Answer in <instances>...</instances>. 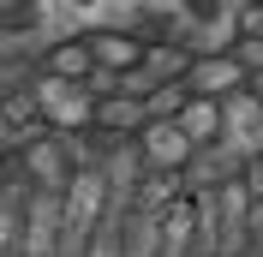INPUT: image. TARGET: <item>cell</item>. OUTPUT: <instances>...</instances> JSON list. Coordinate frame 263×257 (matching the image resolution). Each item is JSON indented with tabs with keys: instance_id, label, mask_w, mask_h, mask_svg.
<instances>
[{
	"instance_id": "obj_5",
	"label": "cell",
	"mask_w": 263,
	"mask_h": 257,
	"mask_svg": "<svg viewBox=\"0 0 263 257\" xmlns=\"http://www.w3.org/2000/svg\"><path fill=\"white\" fill-rule=\"evenodd\" d=\"M174 126L192 138V150L221 144V102H215V96H185V108L174 114Z\"/></svg>"
},
{
	"instance_id": "obj_3",
	"label": "cell",
	"mask_w": 263,
	"mask_h": 257,
	"mask_svg": "<svg viewBox=\"0 0 263 257\" xmlns=\"http://www.w3.org/2000/svg\"><path fill=\"white\" fill-rule=\"evenodd\" d=\"M239 84H251V72L239 60H233V48L228 54H197L192 60V72H185V90H192V96H228V90H239Z\"/></svg>"
},
{
	"instance_id": "obj_7",
	"label": "cell",
	"mask_w": 263,
	"mask_h": 257,
	"mask_svg": "<svg viewBox=\"0 0 263 257\" xmlns=\"http://www.w3.org/2000/svg\"><path fill=\"white\" fill-rule=\"evenodd\" d=\"M36 66H42V72H54V78H78L84 84V72H90V42H84V36H66V42H54V48H42L36 54Z\"/></svg>"
},
{
	"instance_id": "obj_1",
	"label": "cell",
	"mask_w": 263,
	"mask_h": 257,
	"mask_svg": "<svg viewBox=\"0 0 263 257\" xmlns=\"http://www.w3.org/2000/svg\"><path fill=\"white\" fill-rule=\"evenodd\" d=\"M30 96H36V114H42L48 132H90V120H96V96H90L78 78L36 72V78H30Z\"/></svg>"
},
{
	"instance_id": "obj_8",
	"label": "cell",
	"mask_w": 263,
	"mask_h": 257,
	"mask_svg": "<svg viewBox=\"0 0 263 257\" xmlns=\"http://www.w3.org/2000/svg\"><path fill=\"white\" fill-rule=\"evenodd\" d=\"M239 186L251 192V204H263V150H257V156H246V161H239Z\"/></svg>"
},
{
	"instance_id": "obj_4",
	"label": "cell",
	"mask_w": 263,
	"mask_h": 257,
	"mask_svg": "<svg viewBox=\"0 0 263 257\" xmlns=\"http://www.w3.org/2000/svg\"><path fill=\"white\" fill-rule=\"evenodd\" d=\"M84 42H90V60L108 66V72H132L144 60V36H132V30H90Z\"/></svg>"
},
{
	"instance_id": "obj_2",
	"label": "cell",
	"mask_w": 263,
	"mask_h": 257,
	"mask_svg": "<svg viewBox=\"0 0 263 257\" xmlns=\"http://www.w3.org/2000/svg\"><path fill=\"white\" fill-rule=\"evenodd\" d=\"M132 150H138V168H149V174H180L192 161V138L174 120H144V132L132 138Z\"/></svg>"
},
{
	"instance_id": "obj_6",
	"label": "cell",
	"mask_w": 263,
	"mask_h": 257,
	"mask_svg": "<svg viewBox=\"0 0 263 257\" xmlns=\"http://www.w3.org/2000/svg\"><path fill=\"white\" fill-rule=\"evenodd\" d=\"M144 102L138 96H102L96 102V120H90V132H108V138H138L144 132Z\"/></svg>"
},
{
	"instance_id": "obj_9",
	"label": "cell",
	"mask_w": 263,
	"mask_h": 257,
	"mask_svg": "<svg viewBox=\"0 0 263 257\" xmlns=\"http://www.w3.org/2000/svg\"><path fill=\"white\" fill-rule=\"evenodd\" d=\"M0 174H6V161H0Z\"/></svg>"
}]
</instances>
